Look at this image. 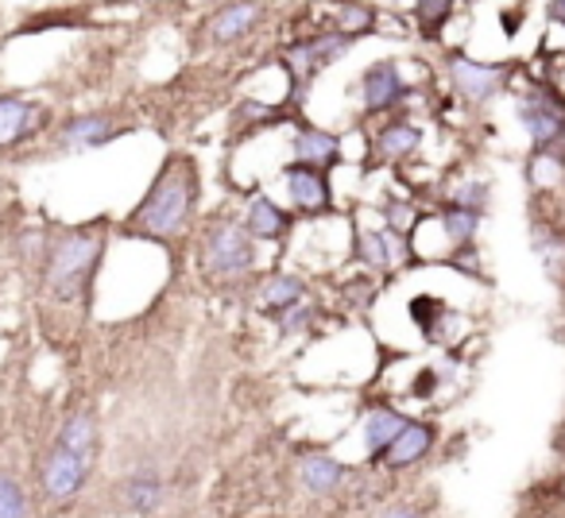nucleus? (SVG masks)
<instances>
[{
  "mask_svg": "<svg viewBox=\"0 0 565 518\" xmlns=\"http://www.w3.org/2000/svg\"><path fill=\"white\" fill-rule=\"evenodd\" d=\"M333 159H341V140H338V136L322 132V128L302 125L299 136H295V163L322 171V166H330Z\"/></svg>",
  "mask_w": 565,
  "mask_h": 518,
  "instance_id": "obj_12",
  "label": "nucleus"
},
{
  "mask_svg": "<svg viewBox=\"0 0 565 518\" xmlns=\"http://www.w3.org/2000/svg\"><path fill=\"white\" fill-rule=\"evenodd\" d=\"M159 499H163V484H159V476L151 468L136 472V476L128 479V503H132V510L151 515V510L159 507Z\"/></svg>",
  "mask_w": 565,
  "mask_h": 518,
  "instance_id": "obj_22",
  "label": "nucleus"
},
{
  "mask_svg": "<svg viewBox=\"0 0 565 518\" xmlns=\"http://www.w3.org/2000/svg\"><path fill=\"white\" fill-rule=\"evenodd\" d=\"M241 112L248 120H256V125H279V109H271V105H256V101H244Z\"/></svg>",
  "mask_w": 565,
  "mask_h": 518,
  "instance_id": "obj_30",
  "label": "nucleus"
},
{
  "mask_svg": "<svg viewBox=\"0 0 565 518\" xmlns=\"http://www.w3.org/2000/svg\"><path fill=\"white\" fill-rule=\"evenodd\" d=\"M415 17H418L423 35H438L441 28L449 24V17H454V4H446V0H430V4H418Z\"/></svg>",
  "mask_w": 565,
  "mask_h": 518,
  "instance_id": "obj_26",
  "label": "nucleus"
},
{
  "mask_svg": "<svg viewBox=\"0 0 565 518\" xmlns=\"http://www.w3.org/2000/svg\"><path fill=\"white\" fill-rule=\"evenodd\" d=\"M519 125L531 136L534 151L565 148V101L546 86H534L519 101Z\"/></svg>",
  "mask_w": 565,
  "mask_h": 518,
  "instance_id": "obj_4",
  "label": "nucleus"
},
{
  "mask_svg": "<svg viewBox=\"0 0 565 518\" xmlns=\"http://www.w3.org/2000/svg\"><path fill=\"white\" fill-rule=\"evenodd\" d=\"M434 449V425L426 422H411L407 430L399 433V438L392 441V449L384 453V461L392 464V468H407V464H418L426 453Z\"/></svg>",
  "mask_w": 565,
  "mask_h": 518,
  "instance_id": "obj_14",
  "label": "nucleus"
},
{
  "mask_svg": "<svg viewBox=\"0 0 565 518\" xmlns=\"http://www.w3.org/2000/svg\"><path fill=\"white\" fill-rule=\"evenodd\" d=\"M282 174H287V194H291V205L299 213L330 209V182H326L322 171H315V166H302V163H291Z\"/></svg>",
  "mask_w": 565,
  "mask_h": 518,
  "instance_id": "obj_9",
  "label": "nucleus"
},
{
  "mask_svg": "<svg viewBox=\"0 0 565 518\" xmlns=\"http://www.w3.org/2000/svg\"><path fill=\"white\" fill-rule=\"evenodd\" d=\"M117 132L125 128L113 117H102V112H86V117H74L71 125L58 132V148L63 151H89V148H105Z\"/></svg>",
  "mask_w": 565,
  "mask_h": 518,
  "instance_id": "obj_10",
  "label": "nucleus"
},
{
  "mask_svg": "<svg viewBox=\"0 0 565 518\" xmlns=\"http://www.w3.org/2000/svg\"><path fill=\"white\" fill-rule=\"evenodd\" d=\"M299 479L310 495H333L345 479V464H338L326 453H310L299 461Z\"/></svg>",
  "mask_w": 565,
  "mask_h": 518,
  "instance_id": "obj_15",
  "label": "nucleus"
},
{
  "mask_svg": "<svg viewBox=\"0 0 565 518\" xmlns=\"http://www.w3.org/2000/svg\"><path fill=\"white\" fill-rule=\"evenodd\" d=\"M259 302L271 317H282L287 310L302 306L307 302V283L299 276H271L259 287Z\"/></svg>",
  "mask_w": 565,
  "mask_h": 518,
  "instance_id": "obj_16",
  "label": "nucleus"
},
{
  "mask_svg": "<svg viewBox=\"0 0 565 518\" xmlns=\"http://www.w3.org/2000/svg\"><path fill=\"white\" fill-rule=\"evenodd\" d=\"M349 43L353 40H345V35H338V32H326V35H315V40L295 43V47L287 51V66H291L295 82L315 78V74L322 71V66H330L333 58L349 55Z\"/></svg>",
  "mask_w": 565,
  "mask_h": 518,
  "instance_id": "obj_6",
  "label": "nucleus"
},
{
  "mask_svg": "<svg viewBox=\"0 0 565 518\" xmlns=\"http://www.w3.org/2000/svg\"><path fill=\"white\" fill-rule=\"evenodd\" d=\"M102 251H105L102 220L63 233L55 244H51V256H47V291L55 294L58 302L82 299V294L89 291V283H94Z\"/></svg>",
  "mask_w": 565,
  "mask_h": 518,
  "instance_id": "obj_2",
  "label": "nucleus"
},
{
  "mask_svg": "<svg viewBox=\"0 0 565 518\" xmlns=\"http://www.w3.org/2000/svg\"><path fill=\"white\" fill-rule=\"evenodd\" d=\"M449 205H457V209H469V213H480V217H484V209H488V182L465 179L461 186L454 190V202H449Z\"/></svg>",
  "mask_w": 565,
  "mask_h": 518,
  "instance_id": "obj_25",
  "label": "nucleus"
},
{
  "mask_svg": "<svg viewBox=\"0 0 565 518\" xmlns=\"http://www.w3.org/2000/svg\"><path fill=\"white\" fill-rule=\"evenodd\" d=\"M372 24H376V9H369V4H341L338 9V35H345V40L372 32Z\"/></svg>",
  "mask_w": 565,
  "mask_h": 518,
  "instance_id": "obj_24",
  "label": "nucleus"
},
{
  "mask_svg": "<svg viewBox=\"0 0 565 518\" xmlns=\"http://www.w3.org/2000/svg\"><path fill=\"white\" fill-rule=\"evenodd\" d=\"M434 384H438V376H434V371H423V376H418V384H415V395H430Z\"/></svg>",
  "mask_w": 565,
  "mask_h": 518,
  "instance_id": "obj_31",
  "label": "nucleus"
},
{
  "mask_svg": "<svg viewBox=\"0 0 565 518\" xmlns=\"http://www.w3.org/2000/svg\"><path fill=\"white\" fill-rule=\"evenodd\" d=\"M361 97L369 112H384V109H392V105H399L403 97H407V82H403L399 66L395 63L369 66L361 78Z\"/></svg>",
  "mask_w": 565,
  "mask_h": 518,
  "instance_id": "obj_8",
  "label": "nucleus"
},
{
  "mask_svg": "<svg viewBox=\"0 0 565 518\" xmlns=\"http://www.w3.org/2000/svg\"><path fill=\"white\" fill-rule=\"evenodd\" d=\"M511 71L500 63H477V58H465V55H449V82L454 89L472 105H484L508 86Z\"/></svg>",
  "mask_w": 565,
  "mask_h": 518,
  "instance_id": "obj_5",
  "label": "nucleus"
},
{
  "mask_svg": "<svg viewBox=\"0 0 565 518\" xmlns=\"http://www.w3.org/2000/svg\"><path fill=\"white\" fill-rule=\"evenodd\" d=\"M194 202H198V166H194V159H186V155L167 159V166L159 171L156 186L143 194L140 209L132 213V233L167 240V236H174L190 220Z\"/></svg>",
  "mask_w": 565,
  "mask_h": 518,
  "instance_id": "obj_1",
  "label": "nucleus"
},
{
  "mask_svg": "<svg viewBox=\"0 0 565 518\" xmlns=\"http://www.w3.org/2000/svg\"><path fill=\"white\" fill-rule=\"evenodd\" d=\"M395 251L403 256V244H395V233H361L356 236V256H361V263H369V268H387L395 259Z\"/></svg>",
  "mask_w": 565,
  "mask_h": 518,
  "instance_id": "obj_21",
  "label": "nucleus"
},
{
  "mask_svg": "<svg viewBox=\"0 0 565 518\" xmlns=\"http://www.w3.org/2000/svg\"><path fill=\"white\" fill-rule=\"evenodd\" d=\"M202 263L213 279L248 276L252 263H256V248H252L248 228L236 225V220H217V225H210L205 248H202Z\"/></svg>",
  "mask_w": 565,
  "mask_h": 518,
  "instance_id": "obj_3",
  "label": "nucleus"
},
{
  "mask_svg": "<svg viewBox=\"0 0 565 518\" xmlns=\"http://www.w3.org/2000/svg\"><path fill=\"white\" fill-rule=\"evenodd\" d=\"M244 228H248L252 240H282L287 228H291V217L282 205H275L271 197L256 194L248 205V217H244Z\"/></svg>",
  "mask_w": 565,
  "mask_h": 518,
  "instance_id": "obj_11",
  "label": "nucleus"
},
{
  "mask_svg": "<svg viewBox=\"0 0 565 518\" xmlns=\"http://www.w3.org/2000/svg\"><path fill=\"white\" fill-rule=\"evenodd\" d=\"M259 20V4H225L210 17V35L217 43H233L241 35H248Z\"/></svg>",
  "mask_w": 565,
  "mask_h": 518,
  "instance_id": "obj_17",
  "label": "nucleus"
},
{
  "mask_svg": "<svg viewBox=\"0 0 565 518\" xmlns=\"http://www.w3.org/2000/svg\"><path fill=\"white\" fill-rule=\"evenodd\" d=\"M384 518H423L415 507H392V510H384Z\"/></svg>",
  "mask_w": 565,
  "mask_h": 518,
  "instance_id": "obj_33",
  "label": "nucleus"
},
{
  "mask_svg": "<svg viewBox=\"0 0 565 518\" xmlns=\"http://www.w3.org/2000/svg\"><path fill=\"white\" fill-rule=\"evenodd\" d=\"M310 322H315V314L307 310V302H302V306H295V310H287V314L279 317L282 333H299V330H307Z\"/></svg>",
  "mask_w": 565,
  "mask_h": 518,
  "instance_id": "obj_29",
  "label": "nucleus"
},
{
  "mask_svg": "<svg viewBox=\"0 0 565 518\" xmlns=\"http://www.w3.org/2000/svg\"><path fill=\"white\" fill-rule=\"evenodd\" d=\"M35 125V109L24 97H0V148L20 143Z\"/></svg>",
  "mask_w": 565,
  "mask_h": 518,
  "instance_id": "obj_18",
  "label": "nucleus"
},
{
  "mask_svg": "<svg viewBox=\"0 0 565 518\" xmlns=\"http://www.w3.org/2000/svg\"><path fill=\"white\" fill-rule=\"evenodd\" d=\"M418 143H423V132L415 125H387L376 136V155L395 163V159H407L411 151H418Z\"/></svg>",
  "mask_w": 565,
  "mask_h": 518,
  "instance_id": "obj_20",
  "label": "nucleus"
},
{
  "mask_svg": "<svg viewBox=\"0 0 565 518\" xmlns=\"http://www.w3.org/2000/svg\"><path fill=\"white\" fill-rule=\"evenodd\" d=\"M28 515V503H24V492L12 476L0 472V518H24Z\"/></svg>",
  "mask_w": 565,
  "mask_h": 518,
  "instance_id": "obj_27",
  "label": "nucleus"
},
{
  "mask_svg": "<svg viewBox=\"0 0 565 518\" xmlns=\"http://www.w3.org/2000/svg\"><path fill=\"white\" fill-rule=\"evenodd\" d=\"M407 425H411V418H403L399 410H392V407L369 410V414H364V445H369V453L384 456L387 449H392V441L399 438Z\"/></svg>",
  "mask_w": 565,
  "mask_h": 518,
  "instance_id": "obj_13",
  "label": "nucleus"
},
{
  "mask_svg": "<svg viewBox=\"0 0 565 518\" xmlns=\"http://www.w3.org/2000/svg\"><path fill=\"white\" fill-rule=\"evenodd\" d=\"M546 17L554 20V24L565 28V0H554V4H546Z\"/></svg>",
  "mask_w": 565,
  "mask_h": 518,
  "instance_id": "obj_32",
  "label": "nucleus"
},
{
  "mask_svg": "<svg viewBox=\"0 0 565 518\" xmlns=\"http://www.w3.org/2000/svg\"><path fill=\"white\" fill-rule=\"evenodd\" d=\"M384 217H387V233H407L411 225H415V205H407V202H392V205H384Z\"/></svg>",
  "mask_w": 565,
  "mask_h": 518,
  "instance_id": "obj_28",
  "label": "nucleus"
},
{
  "mask_svg": "<svg viewBox=\"0 0 565 518\" xmlns=\"http://www.w3.org/2000/svg\"><path fill=\"white\" fill-rule=\"evenodd\" d=\"M480 220H484L480 213H469V209H457V205H449V209H441V233H446L457 248H469L472 236H477V228H480Z\"/></svg>",
  "mask_w": 565,
  "mask_h": 518,
  "instance_id": "obj_23",
  "label": "nucleus"
},
{
  "mask_svg": "<svg viewBox=\"0 0 565 518\" xmlns=\"http://www.w3.org/2000/svg\"><path fill=\"white\" fill-rule=\"evenodd\" d=\"M89 468H94V464H86L82 456H74L55 445L47 456V464H43V492H47L51 499H71V495H78V487L86 484Z\"/></svg>",
  "mask_w": 565,
  "mask_h": 518,
  "instance_id": "obj_7",
  "label": "nucleus"
},
{
  "mask_svg": "<svg viewBox=\"0 0 565 518\" xmlns=\"http://www.w3.org/2000/svg\"><path fill=\"white\" fill-rule=\"evenodd\" d=\"M58 449H66V453L82 456L86 464H94V449H97V422L89 414H74L63 422V430H58Z\"/></svg>",
  "mask_w": 565,
  "mask_h": 518,
  "instance_id": "obj_19",
  "label": "nucleus"
}]
</instances>
